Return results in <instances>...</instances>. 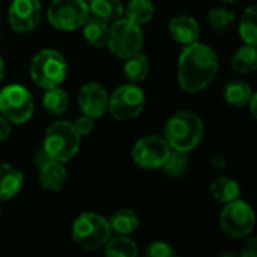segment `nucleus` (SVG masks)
<instances>
[{
	"instance_id": "f257e3e1",
	"label": "nucleus",
	"mask_w": 257,
	"mask_h": 257,
	"mask_svg": "<svg viewBox=\"0 0 257 257\" xmlns=\"http://www.w3.org/2000/svg\"><path fill=\"white\" fill-rule=\"evenodd\" d=\"M218 72V57L215 51L199 41L185 45L178 60V81L188 93L206 89Z\"/></svg>"
},
{
	"instance_id": "f03ea898",
	"label": "nucleus",
	"mask_w": 257,
	"mask_h": 257,
	"mask_svg": "<svg viewBox=\"0 0 257 257\" xmlns=\"http://www.w3.org/2000/svg\"><path fill=\"white\" fill-rule=\"evenodd\" d=\"M203 137V122L193 111H179L173 114L164 128V140L175 151L191 152Z\"/></svg>"
},
{
	"instance_id": "7ed1b4c3",
	"label": "nucleus",
	"mask_w": 257,
	"mask_h": 257,
	"mask_svg": "<svg viewBox=\"0 0 257 257\" xmlns=\"http://www.w3.org/2000/svg\"><path fill=\"white\" fill-rule=\"evenodd\" d=\"M81 145V137L68 120L51 123L44 136V151L56 161L68 163L72 160Z\"/></svg>"
},
{
	"instance_id": "20e7f679",
	"label": "nucleus",
	"mask_w": 257,
	"mask_h": 257,
	"mask_svg": "<svg viewBox=\"0 0 257 257\" xmlns=\"http://www.w3.org/2000/svg\"><path fill=\"white\" fill-rule=\"evenodd\" d=\"M111 233L113 232L110 229L108 220L93 212H84L78 215L71 229L72 241L87 251L104 248Z\"/></svg>"
},
{
	"instance_id": "39448f33",
	"label": "nucleus",
	"mask_w": 257,
	"mask_h": 257,
	"mask_svg": "<svg viewBox=\"0 0 257 257\" xmlns=\"http://www.w3.org/2000/svg\"><path fill=\"white\" fill-rule=\"evenodd\" d=\"M30 75L35 84L42 89L57 87L66 78V60L53 48L41 50L32 60Z\"/></svg>"
},
{
	"instance_id": "423d86ee",
	"label": "nucleus",
	"mask_w": 257,
	"mask_h": 257,
	"mask_svg": "<svg viewBox=\"0 0 257 257\" xmlns=\"http://www.w3.org/2000/svg\"><path fill=\"white\" fill-rule=\"evenodd\" d=\"M35 110L32 93L21 84H9L0 90V114L15 125L27 122Z\"/></svg>"
},
{
	"instance_id": "0eeeda50",
	"label": "nucleus",
	"mask_w": 257,
	"mask_h": 257,
	"mask_svg": "<svg viewBox=\"0 0 257 257\" xmlns=\"http://www.w3.org/2000/svg\"><path fill=\"white\" fill-rule=\"evenodd\" d=\"M107 45L114 56L126 59L142 50L143 32L139 24L130 21L128 18H119L111 23Z\"/></svg>"
},
{
	"instance_id": "6e6552de",
	"label": "nucleus",
	"mask_w": 257,
	"mask_h": 257,
	"mask_svg": "<svg viewBox=\"0 0 257 257\" xmlns=\"http://www.w3.org/2000/svg\"><path fill=\"white\" fill-rule=\"evenodd\" d=\"M89 17V6L83 0H51L47 9L50 24L62 32L80 29Z\"/></svg>"
},
{
	"instance_id": "1a4fd4ad",
	"label": "nucleus",
	"mask_w": 257,
	"mask_h": 257,
	"mask_svg": "<svg viewBox=\"0 0 257 257\" xmlns=\"http://www.w3.org/2000/svg\"><path fill=\"white\" fill-rule=\"evenodd\" d=\"M220 227L229 238H247L254 229V212L251 206L239 199L226 203L220 214Z\"/></svg>"
},
{
	"instance_id": "9d476101",
	"label": "nucleus",
	"mask_w": 257,
	"mask_h": 257,
	"mask_svg": "<svg viewBox=\"0 0 257 257\" xmlns=\"http://www.w3.org/2000/svg\"><path fill=\"white\" fill-rule=\"evenodd\" d=\"M145 107V93L137 84H123L108 96V111L117 120L137 117Z\"/></svg>"
},
{
	"instance_id": "9b49d317",
	"label": "nucleus",
	"mask_w": 257,
	"mask_h": 257,
	"mask_svg": "<svg viewBox=\"0 0 257 257\" xmlns=\"http://www.w3.org/2000/svg\"><path fill=\"white\" fill-rule=\"evenodd\" d=\"M172 148L169 143L158 136H146L140 139L133 148V161L146 170L161 169L166 163Z\"/></svg>"
},
{
	"instance_id": "f8f14e48",
	"label": "nucleus",
	"mask_w": 257,
	"mask_h": 257,
	"mask_svg": "<svg viewBox=\"0 0 257 257\" xmlns=\"http://www.w3.org/2000/svg\"><path fill=\"white\" fill-rule=\"evenodd\" d=\"M42 17V6L39 0H12L8 20L17 33H27L32 32L41 21Z\"/></svg>"
},
{
	"instance_id": "ddd939ff",
	"label": "nucleus",
	"mask_w": 257,
	"mask_h": 257,
	"mask_svg": "<svg viewBox=\"0 0 257 257\" xmlns=\"http://www.w3.org/2000/svg\"><path fill=\"white\" fill-rule=\"evenodd\" d=\"M78 105L83 114L93 119L102 117L108 108V95L98 83H86L78 93Z\"/></svg>"
},
{
	"instance_id": "4468645a",
	"label": "nucleus",
	"mask_w": 257,
	"mask_h": 257,
	"mask_svg": "<svg viewBox=\"0 0 257 257\" xmlns=\"http://www.w3.org/2000/svg\"><path fill=\"white\" fill-rule=\"evenodd\" d=\"M169 33L181 45H190L199 41L200 27L190 15H176L169 21Z\"/></svg>"
},
{
	"instance_id": "2eb2a0df",
	"label": "nucleus",
	"mask_w": 257,
	"mask_h": 257,
	"mask_svg": "<svg viewBox=\"0 0 257 257\" xmlns=\"http://www.w3.org/2000/svg\"><path fill=\"white\" fill-rule=\"evenodd\" d=\"M39 172V182L44 190L48 191H62L68 181V172L65 163L50 160L42 167L38 169Z\"/></svg>"
},
{
	"instance_id": "dca6fc26",
	"label": "nucleus",
	"mask_w": 257,
	"mask_h": 257,
	"mask_svg": "<svg viewBox=\"0 0 257 257\" xmlns=\"http://www.w3.org/2000/svg\"><path fill=\"white\" fill-rule=\"evenodd\" d=\"M23 173L11 164H0V202L11 200L23 187Z\"/></svg>"
},
{
	"instance_id": "f3484780",
	"label": "nucleus",
	"mask_w": 257,
	"mask_h": 257,
	"mask_svg": "<svg viewBox=\"0 0 257 257\" xmlns=\"http://www.w3.org/2000/svg\"><path fill=\"white\" fill-rule=\"evenodd\" d=\"M89 15L111 24L123 15V5L120 0H93L89 5Z\"/></svg>"
},
{
	"instance_id": "a211bd4d",
	"label": "nucleus",
	"mask_w": 257,
	"mask_h": 257,
	"mask_svg": "<svg viewBox=\"0 0 257 257\" xmlns=\"http://www.w3.org/2000/svg\"><path fill=\"white\" fill-rule=\"evenodd\" d=\"M83 27V36L86 39V42L95 48L99 47H105L107 41H108V24L95 18V17H87V20L84 21Z\"/></svg>"
},
{
	"instance_id": "6ab92c4d",
	"label": "nucleus",
	"mask_w": 257,
	"mask_h": 257,
	"mask_svg": "<svg viewBox=\"0 0 257 257\" xmlns=\"http://www.w3.org/2000/svg\"><path fill=\"white\" fill-rule=\"evenodd\" d=\"M209 190H211L212 197L217 202L224 203V205L239 199V194H241V188L238 182L226 176H218L217 179H214Z\"/></svg>"
},
{
	"instance_id": "aec40b11",
	"label": "nucleus",
	"mask_w": 257,
	"mask_h": 257,
	"mask_svg": "<svg viewBox=\"0 0 257 257\" xmlns=\"http://www.w3.org/2000/svg\"><path fill=\"white\" fill-rule=\"evenodd\" d=\"M125 66H123V74L126 77V80L133 84H137L140 81H143L148 74H149V68H151V63H149V59L142 54L140 51L126 57L125 59Z\"/></svg>"
},
{
	"instance_id": "412c9836",
	"label": "nucleus",
	"mask_w": 257,
	"mask_h": 257,
	"mask_svg": "<svg viewBox=\"0 0 257 257\" xmlns=\"http://www.w3.org/2000/svg\"><path fill=\"white\" fill-rule=\"evenodd\" d=\"M111 232L116 235H131L139 227V217L133 209H117L108 220Z\"/></svg>"
},
{
	"instance_id": "4be33fe9",
	"label": "nucleus",
	"mask_w": 257,
	"mask_h": 257,
	"mask_svg": "<svg viewBox=\"0 0 257 257\" xmlns=\"http://www.w3.org/2000/svg\"><path fill=\"white\" fill-rule=\"evenodd\" d=\"M253 95H254V92H253L251 86L245 81L235 80V81L227 83L224 87V99L227 101V104H230L233 107L248 105Z\"/></svg>"
},
{
	"instance_id": "5701e85b",
	"label": "nucleus",
	"mask_w": 257,
	"mask_h": 257,
	"mask_svg": "<svg viewBox=\"0 0 257 257\" xmlns=\"http://www.w3.org/2000/svg\"><path fill=\"white\" fill-rule=\"evenodd\" d=\"M104 251L108 257H136L139 254L137 244L125 235L110 236L104 245Z\"/></svg>"
},
{
	"instance_id": "b1692460",
	"label": "nucleus",
	"mask_w": 257,
	"mask_h": 257,
	"mask_svg": "<svg viewBox=\"0 0 257 257\" xmlns=\"http://www.w3.org/2000/svg\"><path fill=\"white\" fill-rule=\"evenodd\" d=\"M230 66L239 74H250L257 68V50L253 45L241 47L232 57Z\"/></svg>"
},
{
	"instance_id": "393cba45",
	"label": "nucleus",
	"mask_w": 257,
	"mask_h": 257,
	"mask_svg": "<svg viewBox=\"0 0 257 257\" xmlns=\"http://www.w3.org/2000/svg\"><path fill=\"white\" fill-rule=\"evenodd\" d=\"M126 18L139 26L149 23L155 14L154 3L151 0H130L126 5Z\"/></svg>"
},
{
	"instance_id": "a878e982",
	"label": "nucleus",
	"mask_w": 257,
	"mask_h": 257,
	"mask_svg": "<svg viewBox=\"0 0 257 257\" xmlns=\"http://www.w3.org/2000/svg\"><path fill=\"white\" fill-rule=\"evenodd\" d=\"M42 104H44V108L48 113H51V114H62L68 108L69 96H68V93L63 89H60V86L51 87V89H45V93H44V98H42Z\"/></svg>"
},
{
	"instance_id": "bb28decb",
	"label": "nucleus",
	"mask_w": 257,
	"mask_h": 257,
	"mask_svg": "<svg viewBox=\"0 0 257 257\" xmlns=\"http://www.w3.org/2000/svg\"><path fill=\"white\" fill-rule=\"evenodd\" d=\"M256 6L245 9L241 23H239V36L245 45L257 47V26H256Z\"/></svg>"
},
{
	"instance_id": "cd10ccee",
	"label": "nucleus",
	"mask_w": 257,
	"mask_h": 257,
	"mask_svg": "<svg viewBox=\"0 0 257 257\" xmlns=\"http://www.w3.org/2000/svg\"><path fill=\"white\" fill-rule=\"evenodd\" d=\"M164 170V173L170 178H179L182 176L187 169H188V157L185 152H181V151H175L172 149L166 163L163 164L161 167Z\"/></svg>"
},
{
	"instance_id": "c85d7f7f",
	"label": "nucleus",
	"mask_w": 257,
	"mask_h": 257,
	"mask_svg": "<svg viewBox=\"0 0 257 257\" xmlns=\"http://www.w3.org/2000/svg\"><path fill=\"white\" fill-rule=\"evenodd\" d=\"M233 21H235V14L224 8H212L208 14V23L217 33L227 32Z\"/></svg>"
},
{
	"instance_id": "c756f323",
	"label": "nucleus",
	"mask_w": 257,
	"mask_h": 257,
	"mask_svg": "<svg viewBox=\"0 0 257 257\" xmlns=\"http://www.w3.org/2000/svg\"><path fill=\"white\" fill-rule=\"evenodd\" d=\"M146 256L151 257H170V256H176V251L166 242H152L148 250H146Z\"/></svg>"
},
{
	"instance_id": "7c9ffc66",
	"label": "nucleus",
	"mask_w": 257,
	"mask_h": 257,
	"mask_svg": "<svg viewBox=\"0 0 257 257\" xmlns=\"http://www.w3.org/2000/svg\"><path fill=\"white\" fill-rule=\"evenodd\" d=\"M72 125H74L75 131L80 134V137H84V136L92 134V131L95 130V119L87 114H83V116L77 117V120Z\"/></svg>"
},
{
	"instance_id": "2f4dec72",
	"label": "nucleus",
	"mask_w": 257,
	"mask_h": 257,
	"mask_svg": "<svg viewBox=\"0 0 257 257\" xmlns=\"http://www.w3.org/2000/svg\"><path fill=\"white\" fill-rule=\"evenodd\" d=\"M241 256L242 257L257 256V241L254 239V238L248 239V241L244 244V247H242V250H241Z\"/></svg>"
},
{
	"instance_id": "473e14b6",
	"label": "nucleus",
	"mask_w": 257,
	"mask_h": 257,
	"mask_svg": "<svg viewBox=\"0 0 257 257\" xmlns=\"http://www.w3.org/2000/svg\"><path fill=\"white\" fill-rule=\"evenodd\" d=\"M11 136V125L9 122L0 114V143L5 142Z\"/></svg>"
},
{
	"instance_id": "72a5a7b5",
	"label": "nucleus",
	"mask_w": 257,
	"mask_h": 257,
	"mask_svg": "<svg viewBox=\"0 0 257 257\" xmlns=\"http://www.w3.org/2000/svg\"><path fill=\"white\" fill-rule=\"evenodd\" d=\"M212 166L217 169V170H221V169H224V166H226V161H224V157L221 155V154H217V155H214L212 157Z\"/></svg>"
},
{
	"instance_id": "f704fd0d",
	"label": "nucleus",
	"mask_w": 257,
	"mask_h": 257,
	"mask_svg": "<svg viewBox=\"0 0 257 257\" xmlns=\"http://www.w3.org/2000/svg\"><path fill=\"white\" fill-rule=\"evenodd\" d=\"M5 77V63H3V59L0 57V81L3 80Z\"/></svg>"
},
{
	"instance_id": "c9c22d12",
	"label": "nucleus",
	"mask_w": 257,
	"mask_h": 257,
	"mask_svg": "<svg viewBox=\"0 0 257 257\" xmlns=\"http://www.w3.org/2000/svg\"><path fill=\"white\" fill-rule=\"evenodd\" d=\"M83 2H84V3H86V5H87V6H89V5H90V3H92V2H93V0H83Z\"/></svg>"
},
{
	"instance_id": "e433bc0d",
	"label": "nucleus",
	"mask_w": 257,
	"mask_h": 257,
	"mask_svg": "<svg viewBox=\"0 0 257 257\" xmlns=\"http://www.w3.org/2000/svg\"><path fill=\"white\" fill-rule=\"evenodd\" d=\"M221 2H226V3H233V2H238V0H221Z\"/></svg>"
}]
</instances>
